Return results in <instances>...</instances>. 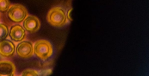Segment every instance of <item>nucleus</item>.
<instances>
[{
    "label": "nucleus",
    "mask_w": 149,
    "mask_h": 76,
    "mask_svg": "<svg viewBox=\"0 0 149 76\" xmlns=\"http://www.w3.org/2000/svg\"><path fill=\"white\" fill-rule=\"evenodd\" d=\"M47 20L51 25L58 28L65 26L69 22L65 10L60 7H56L50 9L48 13Z\"/></svg>",
    "instance_id": "f257e3e1"
},
{
    "label": "nucleus",
    "mask_w": 149,
    "mask_h": 76,
    "mask_svg": "<svg viewBox=\"0 0 149 76\" xmlns=\"http://www.w3.org/2000/svg\"><path fill=\"white\" fill-rule=\"evenodd\" d=\"M33 52L36 56L41 60H46L51 58L54 53L52 44L46 40H40L35 43Z\"/></svg>",
    "instance_id": "f03ea898"
},
{
    "label": "nucleus",
    "mask_w": 149,
    "mask_h": 76,
    "mask_svg": "<svg viewBox=\"0 0 149 76\" xmlns=\"http://www.w3.org/2000/svg\"><path fill=\"white\" fill-rule=\"evenodd\" d=\"M28 12L25 7L19 4H15L9 7L8 10V16L12 21L20 23L25 19Z\"/></svg>",
    "instance_id": "7ed1b4c3"
},
{
    "label": "nucleus",
    "mask_w": 149,
    "mask_h": 76,
    "mask_svg": "<svg viewBox=\"0 0 149 76\" xmlns=\"http://www.w3.org/2000/svg\"><path fill=\"white\" fill-rule=\"evenodd\" d=\"M16 53L20 58L28 59L33 54V46L28 41H23L19 43L16 49Z\"/></svg>",
    "instance_id": "20e7f679"
},
{
    "label": "nucleus",
    "mask_w": 149,
    "mask_h": 76,
    "mask_svg": "<svg viewBox=\"0 0 149 76\" xmlns=\"http://www.w3.org/2000/svg\"><path fill=\"white\" fill-rule=\"evenodd\" d=\"M23 25L24 28L29 32H36L40 27V22L39 19L33 15H29L24 20Z\"/></svg>",
    "instance_id": "39448f33"
},
{
    "label": "nucleus",
    "mask_w": 149,
    "mask_h": 76,
    "mask_svg": "<svg viewBox=\"0 0 149 76\" xmlns=\"http://www.w3.org/2000/svg\"><path fill=\"white\" fill-rule=\"evenodd\" d=\"M15 46L12 41L8 40L0 41V55L4 58H9L14 54Z\"/></svg>",
    "instance_id": "423d86ee"
},
{
    "label": "nucleus",
    "mask_w": 149,
    "mask_h": 76,
    "mask_svg": "<svg viewBox=\"0 0 149 76\" xmlns=\"http://www.w3.org/2000/svg\"><path fill=\"white\" fill-rule=\"evenodd\" d=\"M16 73L15 65L9 60L0 61V76H14Z\"/></svg>",
    "instance_id": "0eeeda50"
},
{
    "label": "nucleus",
    "mask_w": 149,
    "mask_h": 76,
    "mask_svg": "<svg viewBox=\"0 0 149 76\" xmlns=\"http://www.w3.org/2000/svg\"><path fill=\"white\" fill-rule=\"evenodd\" d=\"M11 38L15 42H20L26 38L25 29L20 25H15L12 27L9 33Z\"/></svg>",
    "instance_id": "6e6552de"
},
{
    "label": "nucleus",
    "mask_w": 149,
    "mask_h": 76,
    "mask_svg": "<svg viewBox=\"0 0 149 76\" xmlns=\"http://www.w3.org/2000/svg\"><path fill=\"white\" fill-rule=\"evenodd\" d=\"M8 28L5 24L0 23V41L5 40L8 36Z\"/></svg>",
    "instance_id": "1a4fd4ad"
},
{
    "label": "nucleus",
    "mask_w": 149,
    "mask_h": 76,
    "mask_svg": "<svg viewBox=\"0 0 149 76\" xmlns=\"http://www.w3.org/2000/svg\"><path fill=\"white\" fill-rule=\"evenodd\" d=\"M10 7L9 0H0V12H6Z\"/></svg>",
    "instance_id": "9d476101"
},
{
    "label": "nucleus",
    "mask_w": 149,
    "mask_h": 76,
    "mask_svg": "<svg viewBox=\"0 0 149 76\" xmlns=\"http://www.w3.org/2000/svg\"><path fill=\"white\" fill-rule=\"evenodd\" d=\"M22 75L23 76H39V73L37 71L33 69H27L22 72Z\"/></svg>",
    "instance_id": "9b49d317"
}]
</instances>
